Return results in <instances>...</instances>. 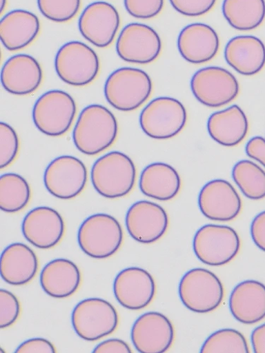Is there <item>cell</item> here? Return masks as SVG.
I'll return each mask as SVG.
<instances>
[{
    "label": "cell",
    "instance_id": "3957f363",
    "mask_svg": "<svg viewBox=\"0 0 265 353\" xmlns=\"http://www.w3.org/2000/svg\"><path fill=\"white\" fill-rule=\"evenodd\" d=\"M136 167L132 160L119 152H112L99 159L91 172L96 191L107 199H119L133 190L136 181Z\"/></svg>",
    "mask_w": 265,
    "mask_h": 353
},
{
    "label": "cell",
    "instance_id": "d590c367",
    "mask_svg": "<svg viewBox=\"0 0 265 353\" xmlns=\"http://www.w3.org/2000/svg\"><path fill=\"white\" fill-rule=\"evenodd\" d=\"M127 12L133 17L141 19H153L162 11L164 0H124Z\"/></svg>",
    "mask_w": 265,
    "mask_h": 353
},
{
    "label": "cell",
    "instance_id": "ab89813d",
    "mask_svg": "<svg viewBox=\"0 0 265 353\" xmlns=\"http://www.w3.org/2000/svg\"><path fill=\"white\" fill-rule=\"evenodd\" d=\"M247 155L265 168V139L261 137L252 138L246 146Z\"/></svg>",
    "mask_w": 265,
    "mask_h": 353
},
{
    "label": "cell",
    "instance_id": "e575fe53",
    "mask_svg": "<svg viewBox=\"0 0 265 353\" xmlns=\"http://www.w3.org/2000/svg\"><path fill=\"white\" fill-rule=\"evenodd\" d=\"M21 306L17 298L11 292L0 290V328L11 327L17 321Z\"/></svg>",
    "mask_w": 265,
    "mask_h": 353
},
{
    "label": "cell",
    "instance_id": "7a4b0ae2",
    "mask_svg": "<svg viewBox=\"0 0 265 353\" xmlns=\"http://www.w3.org/2000/svg\"><path fill=\"white\" fill-rule=\"evenodd\" d=\"M153 81L144 71L122 68L112 72L106 81L104 94L115 109L131 112L140 108L150 97Z\"/></svg>",
    "mask_w": 265,
    "mask_h": 353
},
{
    "label": "cell",
    "instance_id": "484cf974",
    "mask_svg": "<svg viewBox=\"0 0 265 353\" xmlns=\"http://www.w3.org/2000/svg\"><path fill=\"white\" fill-rule=\"evenodd\" d=\"M39 270L35 252L23 243H13L1 255V276L8 284L22 285L31 282Z\"/></svg>",
    "mask_w": 265,
    "mask_h": 353
},
{
    "label": "cell",
    "instance_id": "9c48e42d",
    "mask_svg": "<svg viewBox=\"0 0 265 353\" xmlns=\"http://www.w3.org/2000/svg\"><path fill=\"white\" fill-rule=\"evenodd\" d=\"M187 119V110L179 101L170 97H159L143 109L139 123L147 136L164 140L178 135L184 129Z\"/></svg>",
    "mask_w": 265,
    "mask_h": 353
},
{
    "label": "cell",
    "instance_id": "836d02e7",
    "mask_svg": "<svg viewBox=\"0 0 265 353\" xmlns=\"http://www.w3.org/2000/svg\"><path fill=\"white\" fill-rule=\"evenodd\" d=\"M19 139L16 131L8 124H0V168L4 169L17 159Z\"/></svg>",
    "mask_w": 265,
    "mask_h": 353
},
{
    "label": "cell",
    "instance_id": "f1b7e54d",
    "mask_svg": "<svg viewBox=\"0 0 265 353\" xmlns=\"http://www.w3.org/2000/svg\"><path fill=\"white\" fill-rule=\"evenodd\" d=\"M222 12L229 25L237 30H254L265 19V1L224 0Z\"/></svg>",
    "mask_w": 265,
    "mask_h": 353
},
{
    "label": "cell",
    "instance_id": "8d00e7d4",
    "mask_svg": "<svg viewBox=\"0 0 265 353\" xmlns=\"http://www.w3.org/2000/svg\"><path fill=\"white\" fill-rule=\"evenodd\" d=\"M170 3L179 13L189 17H198L210 12L217 0H170Z\"/></svg>",
    "mask_w": 265,
    "mask_h": 353
},
{
    "label": "cell",
    "instance_id": "e0dca14e",
    "mask_svg": "<svg viewBox=\"0 0 265 353\" xmlns=\"http://www.w3.org/2000/svg\"><path fill=\"white\" fill-rule=\"evenodd\" d=\"M113 292L121 305L137 311L153 302L156 294V283L148 272L139 268H130L115 277Z\"/></svg>",
    "mask_w": 265,
    "mask_h": 353
},
{
    "label": "cell",
    "instance_id": "d4e9b609",
    "mask_svg": "<svg viewBox=\"0 0 265 353\" xmlns=\"http://www.w3.org/2000/svg\"><path fill=\"white\" fill-rule=\"evenodd\" d=\"M81 275L77 265L66 259H57L47 263L40 276L41 285L49 296L63 299L79 289Z\"/></svg>",
    "mask_w": 265,
    "mask_h": 353
},
{
    "label": "cell",
    "instance_id": "d6a6232c",
    "mask_svg": "<svg viewBox=\"0 0 265 353\" xmlns=\"http://www.w3.org/2000/svg\"><path fill=\"white\" fill-rule=\"evenodd\" d=\"M41 13L56 23H66L75 18L81 7V0H38Z\"/></svg>",
    "mask_w": 265,
    "mask_h": 353
},
{
    "label": "cell",
    "instance_id": "83f0119b",
    "mask_svg": "<svg viewBox=\"0 0 265 353\" xmlns=\"http://www.w3.org/2000/svg\"><path fill=\"white\" fill-rule=\"evenodd\" d=\"M139 188L143 194L159 201H170L179 194L181 179L177 170L164 163H154L141 172Z\"/></svg>",
    "mask_w": 265,
    "mask_h": 353
},
{
    "label": "cell",
    "instance_id": "4316f807",
    "mask_svg": "<svg viewBox=\"0 0 265 353\" xmlns=\"http://www.w3.org/2000/svg\"><path fill=\"white\" fill-rule=\"evenodd\" d=\"M248 128L247 117L237 105L213 113L208 123L210 137L218 143L226 147H233L241 143L245 139Z\"/></svg>",
    "mask_w": 265,
    "mask_h": 353
},
{
    "label": "cell",
    "instance_id": "f35d334b",
    "mask_svg": "<svg viewBox=\"0 0 265 353\" xmlns=\"http://www.w3.org/2000/svg\"><path fill=\"white\" fill-rule=\"evenodd\" d=\"M251 234L255 245L265 252V211L253 219L251 226Z\"/></svg>",
    "mask_w": 265,
    "mask_h": 353
},
{
    "label": "cell",
    "instance_id": "d6986e66",
    "mask_svg": "<svg viewBox=\"0 0 265 353\" xmlns=\"http://www.w3.org/2000/svg\"><path fill=\"white\" fill-rule=\"evenodd\" d=\"M21 229L29 243L41 250H48L62 241L66 225L63 217L57 211L40 207L26 214Z\"/></svg>",
    "mask_w": 265,
    "mask_h": 353
},
{
    "label": "cell",
    "instance_id": "8992f818",
    "mask_svg": "<svg viewBox=\"0 0 265 353\" xmlns=\"http://www.w3.org/2000/svg\"><path fill=\"white\" fill-rule=\"evenodd\" d=\"M55 68L60 79L68 85L81 87L90 84L100 71L96 52L85 43L71 41L64 44L55 59Z\"/></svg>",
    "mask_w": 265,
    "mask_h": 353
},
{
    "label": "cell",
    "instance_id": "9a60e30c",
    "mask_svg": "<svg viewBox=\"0 0 265 353\" xmlns=\"http://www.w3.org/2000/svg\"><path fill=\"white\" fill-rule=\"evenodd\" d=\"M120 24L119 13L113 6L106 2H95L83 11L78 26L86 41L104 48L112 44Z\"/></svg>",
    "mask_w": 265,
    "mask_h": 353
},
{
    "label": "cell",
    "instance_id": "2e32d148",
    "mask_svg": "<svg viewBox=\"0 0 265 353\" xmlns=\"http://www.w3.org/2000/svg\"><path fill=\"white\" fill-rule=\"evenodd\" d=\"M175 339L171 321L163 314L150 312L134 323L131 339L140 353H163L168 350Z\"/></svg>",
    "mask_w": 265,
    "mask_h": 353
},
{
    "label": "cell",
    "instance_id": "7402d4cb",
    "mask_svg": "<svg viewBox=\"0 0 265 353\" xmlns=\"http://www.w3.org/2000/svg\"><path fill=\"white\" fill-rule=\"evenodd\" d=\"M229 308L233 316L244 325H254L265 318V285L248 280L231 292Z\"/></svg>",
    "mask_w": 265,
    "mask_h": 353
},
{
    "label": "cell",
    "instance_id": "5b68a950",
    "mask_svg": "<svg viewBox=\"0 0 265 353\" xmlns=\"http://www.w3.org/2000/svg\"><path fill=\"white\" fill-rule=\"evenodd\" d=\"M193 246L201 262L211 267H221L237 256L241 240L231 227L208 224L197 231Z\"/></svg>",
    "mask_w": 265,
    "mask_h": 353
},
{
    "label": "cell",
    "instance_id": "6da1fadb",
    "mask_svg": "<svg viewBox=\"0 0 265 353\" xmlns=\"http://www.w3.org/2000/svg\"><path fill=\"white\" fill-rule=\"evenodd\" d=\"M119 134L116 117L107 108L88 105L81 112L73 130L76 148L87 156L104 152L115 141Z\"/></svg>",
    "mask_w": 265,
    "mask_h": 353
},
{
    "label": "cell",
    "instance_id": "603a6c76",
    "mask_svg": "<svg viewBox=\"0 0 265 353\" xmlns=\"http://www.w3.org/2000/svg\"><path fill=\"white\" fill-rule=\"evenodd\" d=\"M224 57L235 71L244 76L255 75L265 65V46L255 37H234L226 44Z\"/></svg>",
    "mask_w": 265,
    "mask_h": 353
},
{
    "label": "cell",
    "instance_id": "ac0fdd59",
    "mask_svg": "<svg viewBox=\"0 0 265 353\" xmlns=\"http://www.w3.org/2000/svg\"><path fill=\"white\" fill-rule=\"evenodd\" d=\"M202 214L215 221H230L242 210V201L237 190L228 181L214 180L206 184L198 197Z\"/></svg>",
    "mask_w": 265,
    "mask_h": 353
},
{
    "label": "cell",
    "instance_id": "ba28073f",
    "mask_svg": "<svg viewBox=\"0 0 265 353\" xmlns=\"http://www.w3.org/2000/svg\"><path fill=\"white\" fill-rule=\"evenodd\" d=\"M77 114L73 98L61 90H51L43 94L33 108V121L43 134L61 137L71 128Z\"/></svg>",
    "mask_w": 265,
    "mask_h": 353
},
{
    "label": "cell",
    "instance_id": "7c38bea8",
    "mask_svg": "<svg viewBox=\"0 0 265 353\" xmlns=\"http://www.w3.org/2000/svg\"><path fill=\"white\" fill-rule=\"evenodd\" d=\"M162 50L161 38L155 29L146 24L131 23L121 32L116 51L123 61L146 65L155 62Z\"/></svg>",
    "mask_w": 265,
    "mask_h": 353
},
{
    "label": "cell",
    "instance_id": "4fadbf2b",
    "mask_svg": "<svg viewBox=\"0 0 265 353\" xmlns=\"http://www.w3.org/2000/svg\"><path fill=\"white\" fill-rule=\"evenodd\" d=\"M88 179L84 163L72 156L55 159L46 168L43 181L48 192L57 199H72L84 190Z\"/></svg>",
    "mask_w": 265,
    "mask_h": 353
},
{
    "label": "cell",
    "instance_id": "44dd1931",
    "mask_svg": "<svg viewBox=\"0 0 265 353\" xmlns=\"http://www.w3.org/2000/svg\"><path fill=\"white\" fill-rule=\"evenodd\" d=\"M219 46V38L215 29L202 23L186 26L178 39V48L182 57L195 65L212 61L217 54Z\"/></svg>",
    "mask_w": 265,
    "mask_h": 353
},
{
    "label": "cell",
    "instance_id": "f546056e",
    "mask_svg": "<svg viewBox=\"0 0 265 353\" xmlns=\"http://www.w3.org/2000/svg\"><path fill=\"white\" fill-rule=\"evenodd\" d=\"M32 191L28 182L16 173H6L0 178V208L7 213L23 210L30 201Z\"/></svg>",
    "mask_w": 265,
    "mask_h": 353
},
{
    "label": "cell",
    "instance_id": "b9f144b4",
    "mask_svg": "<svg viewBox=\"0 0 265 353\" xmlns=\"http://www.w3.org/2000/svg\"><path fill=\"white\" fill-rule=\"evenodd\" d=\"M251 343L255 353H265V323L253 330Z\"/></svg>",
    "mask_w": 265,
    "mask_h": 353
},
{
    "label": "cell",
    "instance_id": "30bf717a",
    "mask_svg": "<svg viewBox=\"0 0 265 353\" xmlns=\"http://www.w3.org/2000/svg\"><path fill=\"white\" fill-rule=\"evenodd\" d=\"M72 323L81 339L96 341L116 330L119 317L110 303L100 299H88L76 305L72 314Z\"/></svg>",
    "mask_w": 265,
    "mask_h": 353
},
{
    "label": "cell",
    "instance_id": "60d3db41",
    "mask_svg": "<svg viewBox=\"0 0 265 353\" xmlns=\"http://www.w3.org/2000/svg\"><path fill=\"white\" fill-rule=\"evenodd\" d=\"M95 353H131L130 346L121 339H109L101 343L93 351Z\"/></svg>",
    "mask_w": 265,
    "mask_h": 353
},
{
    "label": "cell",
    "instance_id": "ffe728a7",
    "mask_svg": "<svg viewBox=\"0 0 265 353\" xmlns=\"http://www.w3.org/2000/svg\"><path fill=\"white\" fill-rule=\"evenodd\" d=\"M43 79L41 65L34 57L19 54L11 57L1 72V83L6 91L16 96L35 93Z\"/></svg>",
    "mask_w": 265,
    "mask_h": 353
},
{
    "label": "cell",
    "instance_id": "52a82bcc",
    "mask_svg": "<svg viewBox=\"0 0 265 353\" xmlns=\"http://www.w3.org/2000/svg\"><path fill=\"white\" fill-rule=\"evenodd\" d=\"M179 291L184 305L196 313L215 311L224 297L221 280L212 272L202 268L188 271L181 280Z\"/></svg>",
    "mask_w": 265,
    "mask_h": 353
},
{
    "label": "cell",
    "instance_id": "1f68e13d",
    "mask_svg": "<svg viewBox=\"0 0 265 353\" xmlns=\"http://www.w3.org/2000/svg\"><path fill=\"white\" fill-rule=\"evenodd\" d=\"M244 336L237 330L224 329L213 334L202 345V353H248Z\"/></svg>",
    "mask_w": 265,
    "mask_h": 353
},
{
    "label": "cell",
    "instance_id": "74e56055",
    "mask_svg": "<svg viewBox=\"0 0 265 353\" xmlns=\"http://www.w3.org/2000/svg\"><path fill=\"white\" fill-rule=\"evenodd\" d=\"M16 353L48 352L55 353L53 345L44 339H32L22 343L16 350Z\"/></svg>",
    "mask_w": 265,
    "mask_h": 353
},
{
    "label": "cell",
    "instance_id": "7bdbcfd3",
    "mask_svg": "<svg viewBox=\"0 0 265 353\" xmlns=\"http://www.w3.org/2000/svg\"><path fill=\"white\" fill-rule=\"evenodd\" d=\"M7 0H0V6H1V12L3 13L6 8Z\"/></svg>",
    "mask_w": 265,
    "mask_h": 353
},
{
    "label": "cell",
    "instance_id": "5bb4252c",
    "mask_svg": "<svg viewBox=\"0 0 265 353\" xmlns=\"http://www.w3.org/2000/svg\"><path fill=\"white\" fill-rule=\"evenodd\" d=\"M126 225L131 238L142 244H153L161 239L167 231L169 219L160 205L139 201L128 210Z\"/></svg>",
    "mask_w": 265,
    "mask_h": 353
},
{
    "label": "cell",
    "instance_id": "277c9868",
    "mask_svg": "<svg viewBox=\"0 0 265 353\" xmlns=\"http://www.w3.org/2000/svg\"><path fill=\"white\" fill-rule=\"evenodd\" d=\"M78 243L88 256L104 259L115 254L124 241L122 227L114 217L97 214L88 217L78 231Z\"/></svg>",
    "mask_w": 265,
    "mask_h": 353
},
{
    "label": "cell",
    "instance_id": "8fae6325",
    "mask_svg": "<svg viewBox=\"0 0 265 353\" xmlns=\"http://www.w3.org/2000/svg\"><path fill=\"white\" fill-rule=\"evenodd\" d=\"M197 100L205 106L220 108L232 102L239 94V81L227 70L208 67L198 70L190 82Z\"/></svg>",
    "mask_w": 265,
    "mask_h": 353
},
{
    "label": "cell",
    "instance_id": "cb8c5ba5",
    "mask_svg": "<svg viewBox=\"0 0 265 353\" xmlns=\"http://www.w3.org/2000/svg\"><path fill=\"white\" fill-rule=\"evenodd\" d=\"M40 29V21L34 13L22 10H13L0 22V39L7 50L19 51L35 41Z\"/></svg>",
    "mask_w": 265,
    "mask_h": 353
},
{
    "label": "cell",
    "instance_id": "4dcf8cb0",
    "mask_svg": "<svg viewBox=\"0 0 265 353\" xmlns=\"http://www.w3.org/2000/svg\"><path fill=\"white\" fill-rule=\"evenodd\" d=\"M232 178L247 198H265V171L256 163L248 160L239 161L233 168Z\"/></svg>",
    "mask_w": 265,
    "mask_h": 353
}]
</instances>
